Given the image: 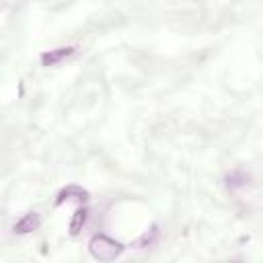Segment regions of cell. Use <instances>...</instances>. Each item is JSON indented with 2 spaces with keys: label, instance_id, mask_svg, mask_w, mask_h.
<instances>
[{
  "label": "cell",
  "instance_id": "obj_4",
  "mask_svg": "<svg viewBox=\"0 0 263 263\" xmlns=\"http://www.w3.org/2000/svg\"><path fill=\"white\" fill-rule=\"evenodd\" d=\"M74 53V47H55V49H49L41 55V64L43 66H55L60 64L62 60H66L68 55Z\"/></svg>",
  "mask_w": 263,
  "mask_h": 263
},
{
  "label": "cell",
  "instance_id": "obj_5",
  "mask_svg": "<svg viewBox=\"0 0 263 263\" xmlns=\"http://www.w3.org/2000/svg\"><path fill=\"white\" fill-rule=\"evenodd\" d=\"M86 218H88V210H86V208H80V210L74 212V216H72V220H70V234H72V236H76V234L82 230V226L86 224Z\"/></svg>",
  "mask_w": 263,
  "mask_h": 263
},
{
  "label": "cell",
  "instance_id": "obj_2",
  "mask_svg": "<svg viewBox=\"0 0 263 263\" xmlns=\"http://www.w3.org/2000/svg\"><path fill=\"white\" fill-rule=\"evenodd\" d=\"M86 199H88V191H84V189L78 187V185H68L66 189H62V191L58 193L55 203H58V205L64 203V201H78V203H82V201H86Z\"/></svg>",
  "mask_w": 263,
  "mask_h": 263
},
{
  "label": "cell",
  "instance_id": "obj_3",
  "mask_svg": "<svg viewBox=\"0 0 263 263\" xmlns=\"http://www.w3.org/2000/svg\"><path fill=\"white\" fill-rule=\"evenodd\" d=\"M39 224H41L39 214H37V212H29V214H25L23 218L16 220V224H14V232H16V234H29V232L37 230Z\"/></svg>",
  "mask_w": 263,
  "mask_h": 263
},
{
  "label": "cell",
  "instance_id": "obj_1",
  "mask_svg": "<svg viewBox=\"0 0 263 263\" xmlns=\"http://www.w3.org/2000/svg\"><path fill=\"white\" fill-rule=\"evenodd\" d=\"M123 245L107 234H95L88 240V253L97 259V261H113L123 253Z\"/></svg>",
  "mask_w": 263,
  "mask_h": 263
}]
</instances>
